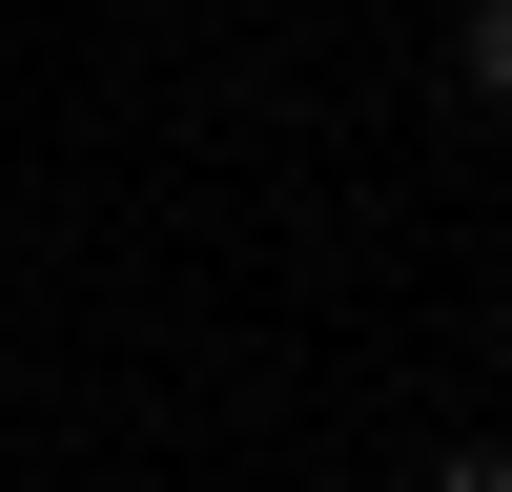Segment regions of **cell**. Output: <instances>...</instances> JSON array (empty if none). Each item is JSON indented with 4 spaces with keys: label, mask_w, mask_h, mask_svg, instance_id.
I'll use <instances>...</instances> for the list:
<instances>
[{
    "label": "cell",
    "mask_w": 512,
    "mask_h": 492,
    "mask_svg": "<svg viewBox=\"0 0 512 492\" xmlns=\"http://www.w3.org/2000/svg\"><path fill=\"white\" fill-rule=\"evenodd\" d=\"M451 82H472V103L512 123V0H472V21H451Z\"/></svg>",
    "instance_id": "6da1fadb"
},
{
    "label": "cell",
    "mask_w": 512,
    "mask_h": 492,
    "mask_svg": "<svg viewBox=\"0 0 512 492\" xmlns=\"http://www.w3.org/2000/svg\"><path fill=\"white\" fill-rule=\"evenodd\" d=\"M431 492H512V451H431Z\"/></svg>",
    "instance_id": "7a4b0ae2"
}]
</instances>
